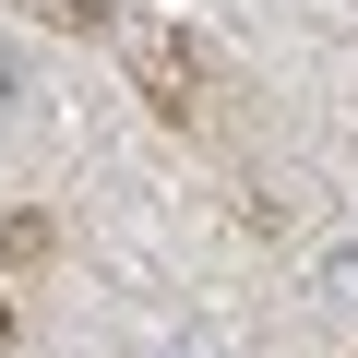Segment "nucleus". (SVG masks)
<instances>
[{
	"label": "nucleus",
	"instance_id": "obj_1",
	"mask_svg": "<svg viewBox=\"0 0 358 358\" xmlns=\"http://www.w3.org/2000/svg\"><path fill=\"white\" fill-rule=\"evenodd\" d=\"M322 287H334V299L358 310V239H346V251H322Z\"/></svg>",
	"mask_w": 358,
	"mask_h": 358
},
{
	"label": "nucleus",
	"instance_id": "obj_2",
	"mask_svg": "<svg viewBox=\"0 0 358 358\" xmlns=\"http://www.w3.org/2000/svg\"><path fill=\"white\" fill-rule=\"evenodd\" d=\"M13 96H24V60H13V48H0V120H13Z\"/></svg>",
	"mask_w": 358,
	"mask_h": 358
}]
</instances>
